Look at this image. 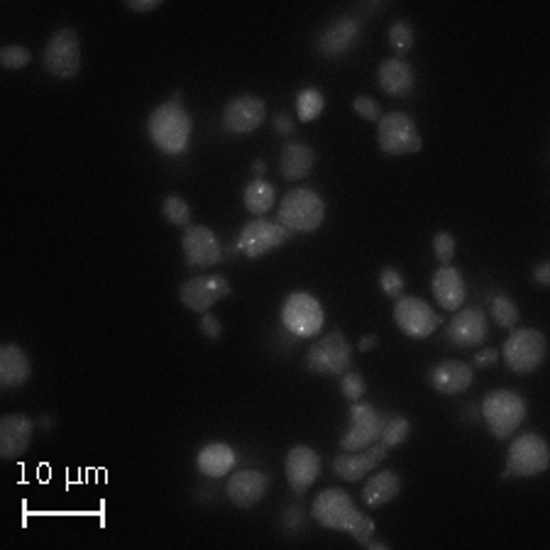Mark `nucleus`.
Instances as JSON below:
<instances>
[{
	"instance_id": "f257e3e1",
	"label": "nucleus",
	"mask_w": 550,
	"mask_h": 550,
	"mask_svg": "<svg viewBox=\"0 0 550 550\" xmlns=\"http://www.w3.org/2000/svg\"><path fill=\"white\" fill-rule=\"evenodd\" d=\"M311 514L323 528L348 533L360 546H367L377 533V524H374L372 516L357 509L355 499L345 489H326V492L318 494L313 499Z\"/></svg>"
},
{
	"instance_id": "f03ea898",
	"label": "nucleus",
	"mask_w": 550,
	"mask_h": 550,
	"mask_svg": "<svg viewBox=\"0 0 550 550\" xmlns=\"http://www.w3.org/2000/svg\"><path fill=\"white\" fill-rule=\"evenodd\" d=\"M181 93H176L172 101L162 103L147 118V132H150L152 145L169 157H181L189 150L191 132H194V120L181 106Z\"/></svg>"
},
{
	"instance_id": "7ed1b4c3",
	"label": "nucleus",
	"mask_w": 550,
	"mask_h": 550,
	"mask_svg": "<svg viewBox=\"0 0 550 550\" xmlns=\"http://www.w3.org/2000/svg\"><path fill=\"white\" fill-rule=\"evenodd\" d=\"M323 220H326V203L318 191L299 186L279 201L277 223H282L289 233H316Z\"/></svg>"
},
{
	"instance_id": "20e7f679",
	"label": "nucleus",
	"mask_w": 550,
	"mask_h": 550,
	"mask_svg": "<svg viewBox=\"0 0 550 550\" xmlns=\"http://www.w3.org/2000/svg\"><path fill=\"white\" fill-rule=\"evenodd\" d=\"M480 416L489 426L492 436L497 440L511 438L521 428L526 418V401L519 392L511 389H494L482 399Z\"/></svg>"
},
{
	"instance_id": "39448f33",
	"label": "nucleus",
	"mask_w": 550,
	"mask_h": 550,
	"mask_svg": "<svg viewBox=\"0 0 550 550\" xmlns=\"http://www.w3.org/2000/svg\"><path fill=\"white\" fill-rule=\"evenodd\" d=\"M377 145L389 157H404V154H418L423 150V137L409 113L392 110L382 115L377 123Z\"/></svg>"
},
{
	"instance_id": "423d86ee",
	"label": "nucleus",
	"mask_w": 550,
	"mask_h": 550,
	"mask_svg": "<svg viewBox=\"0 0 550 550\" xmlns=\"http://www.w3.org/2000/svg\"><path fill=\"white\" fill-rule=\"evenodd\" d=\"M282 323L294 338H316L326 326V311L308 291H291L282 306Z\"/></svg>"
},
{
	"instance_id": "0eeeda50",
	"label": "nucleus",
	"mask_w": 550,
	"mask_h": 550,
	"mask_svg": "<svg viewBox=\"0 0 550 550\" xmlns=\"http://www.w3.org/2000/svg\"><path fill=\"white\" fill-rule=\"evenodd\" d=\"M499 355L514 374H533L546 360V335L536 328L511 330Z\"/></svg>"
},
{
	"instance_id": "6e6552de",
	"label": "nucleus",
	"mask_w": 550,
	"mask_h": 550,
	"mask_svg": "<svg viewBox=\"0 0 550 550\" xmlns=\"http://www.w3.org/2000/svg\"><path fill=\"white\" fill-rule=\"evenodd\" d=\"M548 440L538 433H521L506 453L504 477H538L548 470Z\"/></svg>"
},
{
	"instance_id": "1a4fd4ad",
	"label": "nucleus",
	"mask_w": 550,
	"mask_h": 550,
	"mask_svg": "<svg viewBox=\"0 0 550 550\" xmlns=\"http://www.w3.org/2000/svg\"><path fill=\"white\" fill-rule=\"evenodd\" d=\"M352 365V345L345 340L343 330L323 335L321 340L311 345L306 355L308 372L321 374V377H343Z\"/></svg>"
},
{
	"instance_id": "9d476101",
	"label": "nucleus",
	"mask_w": 550,
	"mask_h": 550,
	"mask_svg": "<svg viewBox=\"0 0 550 550\" xmlns=\"http://www.w3.org/2000/svg\"><path fill=\"white\" fill-rule=\"evenodd\" d=\"M42 64L47 74H52L54 79H74L81 71V40L76 30L64 27V30L54 32L49 42L44 44Z\"/></svg>"
},
{
	"instance_id": "9b49d317",
	"label": "nucleus",
	"mask_w": 550,
	"mask_h": 550,
	"mask_svg": "<svg viewBox=\"0 0 550 550\" xmlns=\"http://www.w3.org/2000/svg\"><path fill=\"white\" fill-rule=\"evenodd\" d=\"M289 238L291 233L282 223L252 218L242 225L238 240H235V250H238L240 255H245L247 260H262L264 255H269L272 250L282 247L284 242H289Z\"/></svg>"
},
{
	"instance_id": "f8f14e48",
	"label": "nucleus",
	"mask_w": 550,
	"mask_h": 550,
	"mask_svg": "<svg viewBox=\"0 0 550 550\" xmlns=\"http://www.w3.org/2000/svg\"><path fill=\"white\" fill-rule=\"evenodd\" d=\"M350 426L345 431V436L340 438V450L343 453H357V450H365L370 445L379 443L382 436V428L387 418L382 416V411L374 409L367 401H352L350 406Z\"/></svg>"
},
{
	"instance_id": "ddd939ff",
	"label": "nucleus",
	"mask_w": 550,
	"mask_h": 550,
	"mask_svg": "<svg viewBox=\"0 0 550 550\" xmlns=\"http://www.w3.org/2000/svg\"><path fill=\"white\" fill-rule=\"evenodd\" d=\"M394 323L406 338L426 340L443 326V316H438L433 306L418 296H401L394 304Z\"/></svg>"
},
{
	"instance_id": "4468645a",
	"label": "nucleus",
	"mask_w": 550,
	"mask_h": 550,
	"mask_svg": "<svg viewBox=\"0 0 550 550\" xmlns=\"http://www.w3.org/2000/svg\"><path fill=\"white\" fill-rule=\"evenodd\" d=\"M181 252H184L186 264L194 269L216 267L225 260L223 245H220L216 230L208 225H189L181 235Z\"/></svg>"
},
{
	"instance_id": "2eb2a0df",
	"label": "nucleus",
	"mask_w": 550,
	"mask_h": 550,
	"mask_svg": "<svg viewBox=\"0 0 550 550\" xmlns=\"http://www.w3.org/2000/svg\"><path fill=\"white\" fill-rule=\"evenodd\" d=\"M230 284L225 277L218 274H203V277H191L179 286V301L189 311L206 313L211 311L218 301L228 299Z\"/></svg>"
},
{
	"instance_id": "dca6fc26",
	"label": "nucleus",
	"mask_w": 550,
	"mask_h": 550,
	"mask_svg": "<svg viewBox=\"0 0 550 550\" xmlns=\"http://www.w3.org/2000/svg\"><path fill=\"white\" fill-rule=\"evenodd\" d=\"M323 470V460L311 445H294V448L286 453L284 460V472H286V482H289L291 492L296 497H304L308 489L316 484L318 477H321Z\"/></svg>"
},
{
	"instance_id": "f3484780",
	"label": "nucleus",
	"mask_w": 550,
	"mask_h": 550,
	"mask_svg": "<svg viewBox=\"0 0 550 550\" xmlns=\"http://www.w3.org/2000/svg\"><path fill=\"white\" fill-rule=\"evenodd\" d=\"M267 118V106L260 96H235L230 98L228 106L223 108L220 123L223 130L230 135H250L255 132Z\"/></svg>"
},
{
	"instance_id": "a211bd4d",
	"label": "nucleus",
	"mask_w": 550,
	"mask_h": 550,
	"mask_svg": "<svg viewBox=\"0 0 550 550\" xmlns=\"http://www.w3.org/2000/svg\"><path fill=\"white\" fill-rule=\"evenodd\" d=\"M269 487H272V475H269V472L238 470L230 472L228 484H225V494H228L230 504L247 511L255 509V506L267 497Z\"/></svg>"
},
{
	"instance_id": "6ab92c4d",
	"label": "nucleus",
	"mask_w": 550,
	"mask_h": 550,
	"mask_svg": "<svg viewBox=\"0 0 550 550\" xmlns=\"http://www.w3.org/2000/svg\"><path fill=\"white\" fill-rule=\"evenodd\" d=\"M489 335V318L482 308H460L448 326V340L455 348H480Z\"/></svg>"
},
{
	"instance_id": "aec40b11",
	"label": "nucleus",
	"mask_w": 550,
	"mask_h": 550,
	"mask_svg": "<svg viewBox=\"0 0 550 550\" xmlns=\"http://www.w3.org/2000/svg\"><path fill=\"white\" fill-rule=\"evenodd\" d=\"M37 423L25 414H10L0 418V458L5 462L20 460L32 443Z\"/></svg>"
},
{
	"instance_id": "412c9836",
	"label": "nucleus",
	"mask_w": 550,
	"mask_h": 550,
	"mask_svg": "<svg viewBox=\"0 0 550 550\" xmlns=\"http://www.w3.org/2000/svg\"><path fill=\"white\" fill-rule=\"evenodd\" d=\"M360 32L362 22L352 18V15H343V18L330 22L326 30L321 32V37H318L316 42V52L328 59L343 57V54H348L357 44V40H360Z\"/></svg>"
},
{
	"instance_id": "4be33fe9",
	"label": "nucleus",
	"mask_w": 550,
	"mask_h": 550,
	"mask_svg": "<svg viewBox=\"0 0 550 550\" xmlns=\"http://www.w3.org/2000/svg\"><path fill=\"white\" fill-rule=\"evenodd\" d=\"M387 458V448L382 443H374L370 448L357 450V453H343L340 450L333 460V470L340 480L345 482H360L365 480L370 472L377 470Z\"/></svg>"
},
{
	"instance_id": "5701e85b",
	"label": "nucleus",
	"mask_w": 550,
	"mask_h": 550,
	"mask_svg": "<svg viewBox=\"0 0 550 550\" xmlns=\"http://www.w3.org/2000/svg\"><path fill=\"white\" fill-rule=\"evenodd\" d=\"M428 382H431V387L436 389L438 394H465L467 389L472 387V382H475V370H472V365H467V362L462 360H443L438 362L436 367H431Z\"/></svg>"
},
{
	"instance_id": "b1692460",
	"label": "nucleus",
	"mask_w": 550,
	"mask_h": 550,
	"mask_svg": "<svg viewBox=\"0 0 550 550\" xmlns=\"http://www.w3.org/2000/svg\"><path fill=\"white\" fill-rule=\"evenodd\" d=\"M377 84L387 96L409 98L416 88V71L406 59H384L377 69Z\"/></svg>"
},
{
	"instance_id": "393cba45",
	"label": "nucleus",
	"mask_w": 550,
	"mask_h": 550,
	"mask_svg": "<svg viewBox=\"0 0 550 550\" xmlns=\"http://www.w3.org/2000/svg\"><path fill=\"white\" fill-rule=\"evenodd\" d=\"M431 289H433V296H436L438 306L450 313L460 311L467 299L465 279H462L460 269H455L453 264H443V267L433 274Z\"/></svg>"
},
{
	"instance_id": "a878e982",
	"label": "nucleus",
	"mask_w": 550,
	"mask_h": 550,
	"mask_svg": "<svg viewBox=\"0 0 550 550\" xmlns=\"http://www.w3.org/2000/svg\"><path fill=\"white\" fill-rule=\"evenodd\" d=\"M32 365L27 350L18 343H8L0 348V387L18 389L30 382Z\"/></svg>"
},
{
	"instance_id": "bb28decb",
	"label": "nucleus",
	"mask_w": 550,
	"mask_h": 550,
	"mask_svg": "<svg viewBox=\"0 0 550 550\" xmlns=\"http://www.w3.org/2000/svg\"><path fill=\"white\" fill-rule=\"evenodd\" d=\"M238 465V453L228 443H206L196 455V467L201 475L220 480L228 477Z\"/></svg>"
},
{
	"instance_id": "cd10ccee",
	"label": "nucleus",
	"mask_w": 550,
	"mask_h": 550,
	"mask_svg": "<svg viewBox=\"0 0 550 550\" xmlns=\"http://www.w3.org/2000/svg\"><path fill=\"white\" fill-rule=\"evenodd\" d=\"M316 167V152L304 142H286L279 154V174L286 181H301Z\"/></svg>"
},
{
	"instance_id": "c85d7f7f",
	"label": "nucleus",
	"mask_w": 550,
	"mask_h": 550,
	"mask_svg": "<svg viewBox=\"0 0 550 550\" xmlns=\"http://www.w3.org/2000/svg\"><path fill=\"white\" fill-rule=\"evenodd\" d=\"M404 489V482L396 475L394 470L374 472V475L367 480L365 489H362V502H365L370 509H379V506L392 504L396 497Z\"/></svg>"
},
{
	"instance_id": "c756f323",
	"label": "nucleus",
	"mask_w": 550,
	"mask_h": 550,
	"mask_svg": "<svg viewBox=\"0 0 550 550\" xmlns=\"http://www.w3.org/2000/svg\"><path fill=\"white\" fill-rule=\"evenodd\" d=\"M245 208L255 218L267 216L274 206H277V186L267 179H252L245 186V194H242Z\"/></svg>"
},
{
	"instance_id": "7c9ffc66",
	"label": "nucleus",
	"mask_w": 550,
	"mask_h": 550,
	"mask_svg": "<svg viewBox=\"0 0 550 550\" xmlns=\"http://www.w3.org/2000/svg\"><path fill=\"white\" fill-rule=\"evenodd\" d=\"M326 110V96L318 88H304L296 93V118L301 123H313Z\"/></svg>"
},
{
	"instance_id": "2f4dec72",
	"label": "nucleus",
	"mask_w": 550,
	"mask_h": 550,
	"mask_svg": "<svg viewBox=\"0 0 550 550\" xmlns=\"http://www.w3.org/2000/svg\"><path fill=\"white\" fill-rule=\"evenodd\" d=\"M489 313H492V321L497 323V326L509 328V330L514 328L516 323H519V318H521L519 306H516L514 301H511L506 294L494 296L492 306H489Z\"/></svg>"
},
{
	"instance_id": "473e14b6",
	"label": "nucleus",
	"mask_w": 550,
	"mask_h": 550,
	"mask_svg": "<svg viewBox=\"0 0 550 550\" xmlns=\"http://www.w3.org/2000/svg\"><path fill=\"white\" fill-rule=\"evenodd\" d=\"M411 433V421L406 416H392L384 421L382 428V436H379V443L384 445V448H396V445L404 443L406 438H409Z\"/></svg>"
},
{
	"instance_id": "72a5a7b5",
	"label": "nucleus",
	"mask_w": 550,
	"mask_h": 550,
	"mask_svg": "<svg viewBox=\"0 0 550 550\" xmlns=\"http://www.w3.org/2000/svg\"><path fill=\"white\" fill-rule=\"evenodd\" d=\"M162 216L167 218L172 225L189 228V225H191V206L179 194H172V196L164 198Z\"/></svg>"
},
{
	"instance_id": "f704fd0d",
	"label": "nucleus",
	"mask_w": 550,
	"mask_h": 550,
	"mask_svg": "<svg viewBox=\"0 0 550 550\" xmlns=\"http://www.w3.org/2000/svg\"><path fill=\"white\" fill-rule=\"evenodd\" d=\"M389 44H392V47H394L399 54L411 52V49H414V44H416V32H414V27H411L406 20L394 22V25L389 27Z\"/></svg>"
},
{
	"instance_id": "c9c22d12",
	"label": "nucleus",
	"mask_w": 550,
	"mask_h": 550,
	"mask_svg": "<svg viewBox=\"0 0 550 550\" xmlns=\"http://www.w3.org/2000/svg\"><path fill=\"white\" fill-rule=\"evenodd\" d=\"M32 62V52L27 47H22V44H8V47L0 49V64H3V69H25V66H30Z\"/></svg>"
},
{
	"instance_id": "e433bc0d",
	"label": "nucleus",
	"mask_w": 550,
	"mask_h": 550,
	"mask_svg": "<svg viewBox=\"0 0 550 550\" xmlns=\"http://www.w3.org/2000/svg\"><path fill=\"white\" fill-rule=\"evenodd\" d=\"M379 286H382V291H384V296H387V299L399 301L401 296H404L406 282H404V277H401L399 269L384 267L382 272H379Z\"/></svg>"
},
{
	"instance_id": "4c0bfd02",
	"label": "nucleus",
	"mask_w": 550,
	"mask_h": 550,
	"mask_svg": "<svg viewBox=\"0 0 550 550\" xmlns=\"http://www.w3.org/2000/svg\"><path fill=\"white\" fill-rule=\"evenodd\" d=\"M340 392L348 401H360L367 394V382L360 372L348 370L340 377Z\"/></svg>"
},
{
	"instance_id": "58836bf2",
	"label": "nucleus",
	"mask_w": 550,
	"mask_h": 550,
	"mask_svg": "<svg viewBox=\"0 0 550 550\" xmlns=\"http://www.w3.org/2000/svg\"><path fill=\"white\" fill-rule=\"evenodd\" d=\"M455 250H458V242H455V235L448 233V230H440V233L433 235V252L443 264H450L455 257Z\"/></svg>"
},
{
	"instance_id": "ea45409f",
	"label": "nucleus",
	"mask_w": 550,
	"mask_h": 550,
	"mask_svg": "<svg viewBox=\"0 0 550 550\" xmlns=\"http://www.w3.org/2000/svg\"><path fill=\"white\" fill-rule=\"evenodd\" d=\"M352 110H355L362 120H367V123H379V120H382V108H379V103L370 96H357L355 101H352Z\"/></svg>"
},
{
	"instance_id": "a19ab883",
	"label": "nucleus",
	"mask_w": 550,
	"mask_h": 550,
	"mask_svg": "<svg viewBox=\"0 0 550 550\" xmlns=\"http://www.w3.org/2000/svg\"><path fill=\"white\" fill-rule=\"evenodd\" d=\"M198 328H201V333L206 335L208 340H220V335H223V326H220V321L216 316H213L211 311L201 313V321H198Z\"/></svg>"
},
{
	"instance_id": "79ce46f5",
	"label": "nucleus",
	"mask_w": 550,
	"mask_h": 550,
	"mask_svg": "<svg viewBox=\"0 0 550 550\" xmlns=\"http://www.w3.org/2000/svg\"><path fill=\"white\" fill-rule=\"evenodd\" d=\"M284 531L286 533H299L304 531V511L299 509V506H289V509L284 511Z\"/></svg>"
},
{
	"instance_id": "37998d69",
	"label": "nucleus",
	"mask_w": 550,
	"mask_h": 550,
	"mask_svg": "<svg viewBox=\"0 0 550 550\" xmlns=\"http://www.w3.org/2000/svg\"><path fill=\"white\" fill-rule=\"evenodd\" d=\"M272 128H274V132H277V135L291 137L296 132V120L291 118L289 113H277V115H274V120H272Z\"/></svg>"
},
{
	"instance_id": "c03bdc74",
	"label": "nucleus",
	"mask_w": 550,
	"mask_h": 550,
	"mask_svg": "<svg viewBox=\"0 0 550 550\" xmlns=\"http://www.w3.org/2000/svg\"><path fill=\"white\" fill-rule=\"evenodd\" d=\"M497 360H499V350L497 348H484V350L477 352L475 357H472V362H475L477 370H487V367L497 365Z\"/></svg>"
},
{
	"instance_id": "a18cd8bd",
	"label": "nucleus",
	"mask_w": 550,
	"mask_h": 550,
	"mask_svg": "<svg viewBox=\"0 0 550 550\" xmlns=\"http://www.w3.org/2000/svg\"><path fill=\"white\" fill-rule=\"evenodd\" d=\"M125 8L132 13H152V10L162 8V0H125Z\"/></svg>"
},
{
	"instance_id": "49530a36",
	"label": "nucleus",
	"mask_w": 550,
	"mask_h": 550,
	"mask_svg": "<svg viewBox=\"0 0 550 550\" xmlns=\"http://www.w3.org/2000/svg\"><path fill=\"white\" fill-rule=\"evenodd\" d=\"M533 282L538 286H550V262H541L536 269H533Z\"/></svg>"
},
{
	"instance_id": "de8ad7c7",
	"label": "nucleus",
	"mask_w": 550,
	"mask_h": 550,
	"mask_svg": "<svg viewBox=\"0 0 550 550\" xmlns=\"http://www.w3.org/2000/svg\"><path fill=\"white\" fill-rule=\"evenodd\" d=\"M379 345V338L377 335H362V340H360V345H357V348H360V352H370L374 350Z\"/></svg>"
},
{
	"instance_id": "09e8293b",
	"label": "nucleus",
	"mask_w": 550,
	"mask_h": 550,
	"mask_svg": "<svg viewBox=\"0 0 550 550\" xmlns=\"http://www.w3.org/2000/svg\"><path fill=\"white\" fill-rule=\"evenodd\" d=\"M252 172H255L257 179H264V174H267V162H264V159H257V162L252 164Z\"/></svg>"
},
{
	"instance_id": "8fccbe9b",
	"label": "nucleus",
	"mask_w": 550,
	"mask_h": 550,
	"mask_svg": "<svg viewBox=\"0 0 550 550\" xmlns=\"http://www.w3.org/2000/svg\"><path fill=\"white\" fill-rule=\"evenodd\" d=\"M37 426L44 428V431H49V428L54 426V418H52V416H42L40 421H37Z\"/></svg>"
},
{
	"instance_id": "3c124183",
	"label": "nucleus",
	"mask_w": 550,
	"mask_h": 550,
	"mask_svg": "<svg viewBox=\"0 0 550 550\" xmlns=\"http://www.w3.org/2000/svg\"><path fill=\"white\" fill-rule=\"evenodd\" d=\"M367 550H387V543H379V541H370L365 546Z\"/></svg>"
}]
</instances>
